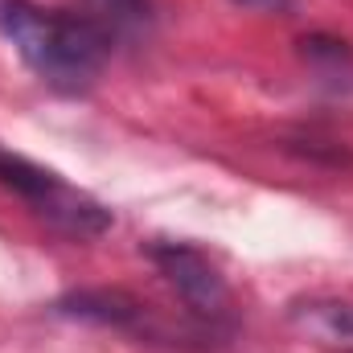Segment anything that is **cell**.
Wrapping results in <instances>:
<instances>
[{
    "label": "cell",
    "instance_id": "6da1fadb",
    "mask_svg": "<svg viewBox=\"0 0 353 353\" xmlns=\"http://www.w3.org/2000/svg\"><path fill=\"white\" fill-rule=\"evenodd\" d=\"M0 33L17 58L58 94H87L111 58V33L74 8H46L33 0H8L0 8Z\"/></svg>",
    "mask_w": 353,
    "mask_h": 353
},
{
    "label": "cell",
    "instance_id": "7a4b0ae2",
    "mask_svg": "<svg viewBox=\"0 0 353 353\" xmlns=\"http://www.w3.org/2000/svg\"><path fill=\"white\" fill-rule=\"evenodd\" d=\"M144 255L157 267V275L176 292L189 325L205 341H230L234 337V325H239L234 292H230L226 275L218 271V263L201 247L181 243V239H152V243H144Z\"/></svg>",
    "mask_w": 353,
    "mask_h": 353
},
{
    "label": "cell",
    "instance_id": "3957f363",
    "mask_svg": "<svg viewBox=\"0 0 353 353\" xmlns=\"http://www.w3.org/2000/svg\"><path fill=\"white\" fill-rule=\"evenodd\" d=\"M0 185L8 193H17L33 210V218H41L62 239L87 243V239H99L111 230V210L103 201H94L87 189L70 185L62 173H54L29 157L0 148Z\"/></svg>",
    "mask_w": 353,
    "mask_h": 353
},
{
    "label": "cell",
    "instance_id": "277c9868",
    "mask_svg": "<svg viewBox=\"0 0 353 353\" xmlns=\"http://www.w3.org/2000/svg\"><path fill=\"white\" fill-rule=\"evenodd\" d=\"M54 312L62 316H74V321H90V325H103V329H115V333H128V337H144V341H165L176 345L173 333L152 316L148 304H140L132 292L123 288H79V292H66Z\"/></svg>",
    "mask_w": 353,
    "mask_h": 353
},
{
    "label": "cell",
    "instance_id": "5b68a950",
    "mask_svg": "<svg viewBox=\"0 0 353 353\" xmlns=\"http://www.w3.org/2000/svg\"><path fill=\"white\" fill-rule=\"evenodd\" d=\"M288 321H292V329H300L308 341H316L325 350L353 353V304L350 300H333V296L292 300Z\"/></svg>",
    "mask_w": 353,
    "mask_h": 353
},
{
    "label": "cell",
    "instance_id": "8992f818",
    "mask_svg": "<svg viewBox=\"0 0 353 353\" xmlns=\"http://www.w3.org/2000/svg\"><path fill=\"white\" fill-rule=\"evenodd\" d=\"M90 17L111 33V41H132L152 29V0H87Z\"/></svg>",
    "mask_w": 353,
    "mask_h": 353
},
{
    "label": "cell",
    "instance_id": "52a82bcc",
    "mask_svg": "<svg viewBox=\"0 0 353 353\" xmlns=\"http://www.w3.org/2000/svg\"><path fill=\"white\" fill-rule=\"evenodd\" d=\"M300 54H304V62H308L321 79H333V83L353 79V50H350V41H341V37L312 33V37L300 41Z\"/></svg>",
    "mask_w": 353,
    "mask_h": 353
},
{
    "label": "cell",
    "instance_id": "ba28073f",
    "mask_svg": "<svg viewBox=\"0 0 353 353\" xmlns=\"http://www.w3.org/2000/svg\"><path fill=\"white\" fill-rule=\"evenodd\" d=\"M234 4H243L251 12H292L296 8V0H234Z\"/></svg>",
    "mask_w": 353,
    "mask_h": 353
},
{
    "label": "cell",
    "instance_id": "9c48e42d",
    "mask_svg": "<svg viewBox=\"0 0 353 353\" xmlns=\"http://www.w3.org/2000/svg\"><path fill=\"white\" fill-rule=\"evenodd\" d=\"M4 4H8V0H0V8H4Z\"/></svg>",
    "mask_w": 353,
    "mask_h": 353
}]
</instances>
